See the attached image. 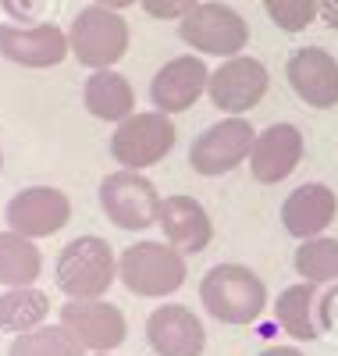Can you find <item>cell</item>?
Returning <instances> with one entry per match:
<instances>
[{"instance_id": "cell-1", "label": "cell", "mask_w": 338, "mask_h": 356, "mask_svg": "<svg viewBox=\"0 0 338 356\" xmlns=\"http://www.w3.org/2000/svg\"><path fill=\"white\" fill-rule=\"evenodd\" d=\"M114 278H118V257L100 235H79L57 253L54 282L68 300H104Z\"/></svg>"}, {"instance_id": "cell-2", "label": "cell", "mask_w": 338, "mask_h": 356, "mask_svg": "<svg viewBox=\"0 0 338 356\" xmlns=\"http://www.w3.org/2000/svg\"><path fill=\"white\" fill-rule=\"evenodd\" d=\"M200 300L207 314L221 324H253L267 307V285L242 264H218L200 282Z\"/></svg>"}, {"instance_id": "cell-3", "label": "cell", "mask_w": 338, "mask_h": 356, "mask_svg": "<svg viewBox=\"0 0 338 356\" xmlns=\"http://www.w3.org/2000/svg\"><path fill=\"white\" fill-rule=\"evenodd\" d=\"M186 253H178L171 243H132L118 257V278L132 296L143 300H164V296L178 292L186 285Z\"/></svg>"}, {"instance_id": "cell-4", "label": "cell", "mask_w": 338, "mask_h": 356, "mask_svg": "<svg viewBox=\"0 0 338 356\" xmlns=\"http://www.w3.org/2000/svg\"><path fill=\"white\" fill-rule=\"evenodd\" d=\"M178 40L193 47L200 57H239L250 43V25L246 18L221 4V0H200V4L178 22Z\"/></svg>"}, {"instance_id": "cell-5", "label": "cell", "mask_w": 338, "mask_h": 356, "mask_svg": "<svg viewBox=\"0 0 338 356\" xmlns=\"http://www.w3.org/2000/svg\"><path fill=\"white\" fill-rule=\"evenodd\" d=\"M97 200H100V211L104 218L121 228V232H146L150 225L161 221V193L157 186L143 178L139 171H111L107 178H100V189H97Z\"/></svg>"}, {"instance_id": "cell-6", "label": "cell", "mask_w": 338, "mask_h": 356, "mask_svg": "<svg viewBox=\"0 0 338 356\" xmlns=\"http://www.w3.org/2000/svg\"><path fill=\"white\" fill-rule=\"evenodd\" d=\"M175 122L164 111H136L125 122L114 125L111 136V157L129 168V171H143L161 164L171 150H175Z\"/></svg>"}, {"instance_id": "cell-7", "label": "cell", "mask_w": 338, "mask_h": 356, "mask_svg": "<svg viewBox=\"0 0 338 356\" xmlns=\"http://www.w3.org/2000/svg\"><path fill=\"white\" fill-rule=\"evenodd\" d=\"M68 43L72 54L79 57V65H86L89 72L111 68L129 50V22L121 18V11L100 4L82 8L68 25Z\"/></svg>"}, {"instance_id": "cell-8", "label": "cell", "mask_w": 338, "mask_h": 356, "mask_svg": "<svg viewBox=\"0 0 338 356\" xmlns=\"http://www.w3.org/2000/svg\"><path fill=\"white\" fill-rule=\"evenodd\" d=\"M257 143V132L246 118H225L200 132L189 146V168L203 178H218L235 171L242 161H250V150Z\"/></svg>"}, {"instance_id": "cell-9", "label": "cell", "mask_w": 338, "mask_h": 356, "mask_svg": "<svg viewBox=\"0 0 338 356\" xmlns=\"http://www.w3.org/2000/svg\"><path fill=\"white\" fill-rule=\"evenodd\" d=\"M72 54L68 29L54 22H0V57L18 68H57Z\"/></svg>"}, {"instance_id": "cell-10", "label": "cell", "mask_w": 338, "mask_h": 356, "mask_svg": "<svg viewBox=\"0 0 338 356\" xmlns=\"http://www.w3.org/2000/svg\"><path fill=\"white\" fill-rule=\"evenodd\" d=\"M4 221L25 239H47L72 221V200L57 186H25L8 200Z\"/></svg>"}, {"instance_id": "cell-11", "label": "cell", "mask_w": 338, "mask_h": 356, "mask_svg": "<svg viewBox=\"0 0 338 356\" xmlns=\"http://www.w3.org/2000/svg\"><path fill=\"white\" fill-rule=\"evenodd\" d=\"M267 86H271V75L267 68L257 61V57H228L225 65H218L210 72V86H207V97L210 104L225 111L228 118H242L246 111H253L264 93H267Z\"/></svg>"}, {"instance_id": "cell-12", "label": "cell", "mask_w": 338, "mask_h": 356, "mask_svg": "<svg viewBox=\"0 0 338 356\" xmlns=\"http://www.w3.org/2000/svg\"><path fill=\"white\" fill-rule=\"evenodd\" d=\"M57 321L86 346V353H111L129 335L125 314L107 300H65Z\"/></svg>"}, {"instance_id": "cell-13", "label": "cell", "mask_w": 338, "mask_h": 356, "mask_svg": "<svg viewBox=\"0 0 338 356\" xmlns=\"http://www.w3.org/2000/svg\"><path fill=\"white\" fill-rule=\"evenodd\" d=\"M210 86V68L203 65L200 54H182L171 57V61L153 75L150 82V100L153 111H164V114H182L196 107V100L207 93Z\"/></svg>"}, {"instance_id": "cell-14", "label": "cell", "mask_w": 338, "mask_h": 356, "mask_svg": "<svg viewBox=\"0 0 338 356\" xmlns=\"http://www.w3.org/2000/svg\"><path fill=\"white\" fill-rule=\"evenodd\" d=\"M146 342L157 356H203L207 328L182 303H161L146 317Z\"/></svg>"}, {"instance_id": "cell-15", "label": "cell", "mask_w": 338, "mask_h": 356, "mask_svg": "<svg viewBox=\"0 0 338 356\" xmlns=\"http://www.w3.org/2000/svg\"><path fill=\"white\" fill-rule=\"evenodd\" d=\"M292 93L317 111H328L338 104V57L324 47H303L285 65Z\"/></svg>"}, {"instance_id": "cell-16", "label": "cell", "mask_w": 338, "mask_h": 356, "mask_svg": "<svg viewBox=\"0 0 338 356\" xmlns=\"http://www.w3.org/2000/svg\"><path fill=\"white\" fill-rule=\"evenodd\" d=\"M303 161V132L289 122H278L264 132H257V143L250 150V171L260 186H278L299 168Z\"/></svg>"}, {"instance_id": "cell-17", "label": "cell", "mask_w": 338, "mask_h": 356, "mask_svg": "<svg viewBox=\"0 0 338 356\" xmlns=\"http://www.w3.org/2000/svg\"><path fill=\"white\" fill-rule=\"evenodd\" d=\"M335 218H338V196L324 182H306L292 189L282 203V225L299 243L324 235L335 225Z\"/></svg>"}, {"instance_id": "cell-18", "label": "cell", "mask_w": 338, "mask_h": 356, "mask_svg": "<svg viewBox=\"0 0 338 356\" xmlns=\"http://www.w3.org/2000/svg\"><path fill=\"white\" fill-rule=\"evenodd\" d=\"M161 232L164 243H171L178 253H203L214 239V221L207 214V207L193 196H164L161 203Z\"/></svg>"}, {"instance_id": "cell-19", "label": "cell", "mask_w": 338, "mask_h": 356, "mask_svg": "<svg viewBox=\"0 0 338 356\" xmlns=\"http://www.w3.org/2000/svg\"><path fill=\"white\" fill-rule=\"evenodd\" d=\"M331 292H321L314 282H296L282 289L278 303H274V317H278L282 332L292 335L296 342H314L324 332V303Z\"/></svg>"}, {"instance_id": "cell-20", "label": "cell", "mask_w": 338, "mask_h": 356, "mask_svg": "<svg viewBox=\"0 0 338 356\" xmlns=\"http://www.w3.org/2000/svg\"><path fill=\"white\" fill-rule=\"evenodd\" d=\"M82 104L86 111L100 118V122H125L129 114H136V89L132 82L114 72V68H100L86 79L82 86Z\"/></svg>"}, {"instance_id": "cell-21", "label": "cell", "mask_w": 338, "mask_h": 356, "mask_svg": "<svg viewBox=\"0 0 338 356\" xmlns=\"http://www.w3.org/2000/svg\"><path fill=\"white\" fill-rule=\"evenodd\" d=\"M43 275V253L36 239H25L18 232H0V285L4 289H22L36 285Z\"/></svg>"}, {"instance_id": "cell-22", "label": "cell", "mask_w": 338, "mask_h": 356, "mask_svg": "<svg viewBox=\"0 0 338 356\" xmlns=\"http://www.w3.org/2000/svg\"><path fill=\"white\" fill-rule=\"evenodd\" d=\"M50 314V296L36 285H22L0 292V332L4 335H22L47 324Z\"/></svg>"}, {"instance_id": "cell-23", "label": "cell", "mask_w": 338, "mask_h": 356, "mask_svg": "<svg viewBox=\"0 0 338 356\" xmlns=\"http://www.w3.org/2000/svg\"><path fill=\"white\" fill-rule=\"evenodd\" d=\"M8 356H89L86 346L65 328V324H40L33 332L11 335Z\"/></svg>"}, {"instance_id": "cell-24", "label": "cell", "mask_w": 338, "mask_h": 356, "mask_svg": "<svg viewBox=\"0 0 338 356\" xmlns=\"http://www.w3.org/2000/svg\"><path fill=\"white\" fill-rule=\"evenodd\" d=\"M292 267L303 282H314V285H328L338 282V239L331 235H317V239H303L296 246Z\"/></svg>"}, {"instance_id": "cell-25", "label": "cell", "mask_w": 338, "mask_h": 356, "mask_svg": "<svg viewBox=\"0 0 338 356\" xmlns=\"http://www.w3.org/2000/svg\"><path fill=\"white\" fill-rule=\"evenodd\" d=\"M264 11L285 33H303L314 18H321V0H264Z\"/></svg>"}, {"instance_id": "cell-26", "label": "cell", "mask_w": 338, "mask_h": 356, "mask_svg": "<svg viewBox=\"0 0 338 356\" xmlns=\"http://www.w3.org/2000/svg\"><path fill=\"white\" fill-rule=\"evenodd\" d=\"M54 8H57V0H0V11L18 25L43 22V15H50Z\"/></svg>"}, {"instance_id": "cell-27", "label": "cell", "mask_w": 338, "mask_h": 356, "mask_svg": "<svg viewBox=\"0 0 338 356\" xmlns=\"http://www.w3.org/2000/svg\"><path fill=\"white\" fill-rule=\"evenodd\" d=\"M200 0H139V8L157 22H182Z\"/></svg>"}, {"instance_id": "cell-28", "label": "cell", "mask_w": 338, "mask_h": 356, "mask_svg": "<svg viewBox=\"0 0 338 356\" xmlns=\"http://www.w3.org/2000/svg\"><path fill=\"white\" fill-rule=\"evenodd\" d=\"M321 18L338 33V0H321Z\"/></svg>"}, {"instance_id": "cell-29", "label": "cell", "mask_w": 338, "mask_h": 356, "mask_svg": "<svg viewBox=\"0 0 338 356\" xmlns=\"http://www.w3.org/2000/svg\"><path fill=\"white\" fill-rule=\"evenodd\" d=\"M257 356H306V353L296 349V346H271V349H264V353H257Z\"/></svg>"}, {"instance_id": "cell-30", "label": "cell", "mask_w": 338, "mask_h": 356, "mask_svg": "<svg viewBox=\"0 0 338 356\" xmlns=\"http://www.w3.org/2000/svg\"><path fill=\"white\" fill-rule=\"evenodd\" d=\"M93 4H100V8H111V11H121V8H132L136 0H93Z\"/></svg>"}, {"instance_id": "cell-31", "label": "cell", "mask_w": 338, "mask_h": 356, "mask_svg": "<svg viewBox=\"0 0 338 356\" xmlns=\"http://www.w3.org/2000/svg\"><path fill=\"white\" fill-rule=\"evenodd\" d=\"M89 356H111V353H89Z\"/></svg>"}, {"instance_id": "cell-32", "label": "cell", "mask_w": 338, "mask_h": 356, "mask_svg": "<svg viewBox=\"0 0 338 356\" xmlns=\"http://www.w3.org/2000/svg\"><path fill=\"white\" fill-rule=\"evenodd\" d=\"M0 168H4V150H0Z\"/></svg>"}]
</instances>
